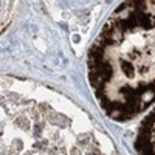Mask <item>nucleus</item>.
I'll list each match as a JSON object with an SVG mask.
<instances>
[{"mask_svg":"<svg viewBox=\"0 0 155 155\" xmlns=\"http://www.w3.org/2000/svg\"><path fill=\"white\" fill-rule=\"evenodd\" d=\"M93 71H96V73H99L102 78H104V79L106 81H109L110 79V78H112V74H113V70H112V65H110V64L109 62H104V61H102L101 64H99V65L98 67H95L93 68Z\"/></svg>","mask_w":155,"mask_h":155,"instance_id":"1","label":"nucleus"},{"mask_svg":"<svg viewBox=\"0 0 155 155\" xmlns=\"http://www.w3.org/2000/svg\"><path fill=\"white\" fill-rule=\"evenodd\" d=\"M121 68H123V73H124L127 78H134L135 70H134V65H132L129 61H123V62H121Z\"/></svg>","mask_w":155,"mask_h":155,"instance_id":"2","label":"nucleus"},{"mask_svg":"<svg viewBox=\"0 0 155 155\" xmlns=\"http://www.w3.org/2000/svg\"><path fill=\"white\" fill-rule=\"evenodd\" d=\"M16 123H17V124H20V126H23L25 129H28V123H27V120H25L23 116H17Z\"/></svg>","mask_w":155,"mask_h":155,"instance_id":"3","label":"nucleus"}]
</instances>
